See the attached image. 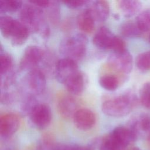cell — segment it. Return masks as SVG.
<instances>
[{
    "instance_id": "obj_1",
    "label": "cell",
    "mask_w": 150,
    "mask_h": 150,
    "mask_svg": "<svg viewBox=\"0 0 150 150\" xmlns=\"http://www.w3.org/2000/svg\"><path fill=\"white\" fill-rule=\"evenodd\" d=\"M19 18L20 21L26 26L30 32L38 33L44 38L49 36V26L42 9L28 2L20 10Z\"/></svg>"
},
{
    "instance_id": "obj_2",
    "label": "cell",
    "mask_w": 150,
    "mask_h": 150,
    "mask_svg": "<svg viewBox=\"0 0 150 150\" xmlns=\"http://www.w3.org/2000/svg\"><path fill=\"white\" fill-rule=\"evenodd\" d=\"M0 30L2 35L13 46H21L28 39L29 29L21 21L8 15L0 17Z\"/></svg>"
},
{
    "instance_id": "obj_3",
    "label": "cell",
    "mask_w": 150,
    "mask_h": 150,
    "mask_svg": "<svg viewBox=\"0 0 150 150\" xmlns=\"http://www.w3.org/2000/svg\"><path fill=\"white\" fill-rule=\"evenodd\" d=\"M137 103L135 96L127 92L103 102L101 110L105 115L112 117H122L128 115Z\"/></svg>"
},
{
    "instance_id": "obj_4",
    "label": "cell",
    "mask_w": 150,
    "mask_h": 150,
    "mask_svg": "<svg viewBox=\"0 0 150 150\" xmlns=\"http://www.w3.org/2000/svg\"><path fill=\"white\" fill-rule=\"evenodd\" d=\"M87 43L88 40L85 34L73 33L67 36L61 41L59 51L63 57L77 62L85 56Z\"/></svg>"
},
{
    "instance_id": "obj_5",
    "label": "cell",
    "mask_w": 150,
    "mask_h": 150,
    "mask_svg": "<svg viewBox=\"0 0 150 150\" xmlns=\"http://www.w3.org/2000/svg\"><path fill=\"white\" fill-rule=\"evenodd\" d=\"M45 52L38 46L30 45L24 50L19 63V69L22 71H30L38 68V66L43 60Z\"/></svg>"
},
{
    "instance_id": "obj_6",
    "label": "cell",
    "mask_w": 150,
    "mask_h": 150,
    "mask_svg": "<svg viewBox=\"0 0 150 150\" xmlns=\"http://www.w3.org/2000/svg\"><path fill=\"white\" fill-rule=\"evenodd\" d=\"M108 66L116 72L127 75L132 69L133 59L131 53L127 50L122 52L112 53L107 59Z\"/></svg>"
},
{
    "instance_id": "obj_7",
    "label": "cell",
    "mask_w": 150,
    "mask_h": 150,
    "mask_svg": "<svg viewBox=\"0 0 150 150\" xmlns=\"http://www.w3.org/2000/svg\"><path fill=\"white\" fill-rule=\"evenodd\" d=\"M28 116L36 128L43 129L47 127L50 124L52 111L48 105L38 103L31 110Z\"/></svg>"
},
{
    "instance_id": "obj_8",
    "label": "cell",
    "mask_w": 150,
    "mask_h": 150,
    "mask_svg": "<svg viewBox=\"0 0 150 150\" xmlns=\"http://www.w3.org/2000/svg\"><path fill=\"white\" fill-rule=\"evenodd\" d=\"M25 83L29 93L33 95L42 94L46 86V79L42 70L36 68L29 71L26 77Z\"/></svg>"
},
{
    "instance_id": "obj_9",
    "label": "cell",
    "mask_w": 150,
    "mask_h": 150,
    "mask_svg": "<svg viewBox=\"0 0 150 150\" xmlns=\"http://www.w3.org/2000/svg\"><path fill=\"white\" fill-rule=\"evenodd\" d=\"M79 71L77 62L70 59L63 57L55 64L54 75L57 80L62 84Z\"/></svg>"
},
{
    "instance_id": "obj_10",
    "label": "cell",
    "mask_w": 150,
    "mask_h": 150,
    "mask_svg": "<svg viewBox=\"0 0 150 150\" xmlns=\"http://www.w3.org/2000/svg\"><path fill=\"white\" fill-rule=\"evenodd\" d=\"M74 125L81 131L91 129L96 122L94 112L87 108H79L73 117Z\"/></svg>"
},
{
    "instance_id": "obj_11",
    "label": "cell",
    "mask_w": 150,
    "mask_h": 150,
    "mask_svg": "<svg viewBox=\"0 0 150 150\" xmlns=\"http://www.w3.org/2000/svg\"><path fill=\"white\" fill-rule=\"evenodd\" d=\"M20 125V118L13 112H8L1 115L0 117V135L4 138L12 136L18 129Z\"/></svg>"
},
{
    "instance_id": "obj_12",
    "label": "cell",
    "mask_w": 150,
    "mask_h": 150,
    "mask_svg": "<svg viewBox=\"0 0 150 150\" xmlns=\"http://www.w3.org/2000/svg\"><path fill=\"white\" fill-rule=\"evenodd\" d=\"M115 35L107 27H100L93 37L94 45L101 50H111Z\"/></svg>"
},
{
    "instance_id": "obj_13",
    "label": "cell",
    "mask_w": 150,
    "mask_h": 150,
    "mask_svg": "<svg viewBox=\"0 0 150 150\" xmlns=\"http://www.w3.org/2000/svg\"><path fill=\"white\" fill-rule=\"evenodd\" d=\"M57 109L59 114L64 118L73 117L78 108V104L72 96L64 95L62 96L57 102Z\"/></svg>"
},
{
    "instance_id": "obj_14",
    "label": "cell",
    "mask_w": 150,
    "mask_h": 150,
    "mask_svg": "<svg viewBox=\"0 0 150 150\" xmlns=\"http://www.w3.org/2000/svg\"><path fill=\"white\" fill-rule=\"evenodd\" d=\"M96 20L88 8L79 13L77 18V26L82 33H91L95 27Z\"/></svg>"
},
{
    "instance_id": "obj_15",
    "label": "cell",
    "mask_w": 150,
    "mask_h": 150,
    "mask_svg": "<svg viewBox=\"0 0 150 150\" xmlns=\"http://www.w3.org/2000/svg\"><path fill=\"white\" fill-rule=\"evenodd\" d=\"M67 91L72 95H79L84 89L85 77L81 71L71 76L64 84Z\"/></svg>"
},
{
    "instance_id": "obj_16",
    "label": "cell",
    "mask_w": 150,
    "mask_h": 150,
    "mask_svg": "<svg viewBox=\"0 0 150 150\" xmlns=\"http://www.w3.org/2000/svg\"><path fill=\"white\" fill-rule=\"evenodd\" d=\"M136 134L137 138L141 135L150 134V115L143 114L134 119L129 126Z\"/></svg>"
},
{
    "instance_id": "obj_17",
    "label": "cell",
    "mask_w": 150,
    "mask_h": 150,
    "mask_svg": "<svg viewBox=\"0 0 150 150\" xmlns=\"http://www.w3.org/2000/svg\"><path fill=\"white\" fill-rule=\"evenodd\" d=\"M89 8L97 22H104L108 18L110 14V5L108 2L106 1L91 2Z\"/></svg>"
},
{
    "instance_id": "obj_18",
    "label": "cell",
    "mask_w": 150,
    "mask_h": 150,
    "mask_svg": "<svg viewBox=\"0 0 150 150\" xmlns=\"http://www.w3.org/2000/svg\"><path fill=\"white\" fill-rule=\"evenodd\" d=\"M117 4L120 12L127 18L138 13L142 7V3L135 0H121L117 1Z\"/></svg>"
},
{
    "instance_id": "obj_19",
    "label": "cell",
    "mask_w": 150,
    "mask_h": 150,
    "mask_svg": "<svg viewBox=\"0 0 150 150\" xmlns=\"http://www.w3.org/2000/svg\"><path fill=\"white\" fill-rule=\"evenodd\" d=\"M98 82L103 88L107 91H113L116 90L119 87L120 80L117 75L106 74L100 77Z\"/></svg>"
},
{
    "instance_id": "obj_20",
    "label": "cell",
    "mask_w": 150,
    "mask_h": 150,
    "mask_svg": "<svg viewBox=\"0 0 150 150\" xmlns=\"http://www.w3.org/2000/svg\"><path fill=\"white\" fill-rule=\"evenodd\" d=\"M120 32L122 36L131 38L139 37L142 33L135 21H127L124 22L121 25Z\"/></svg>"
},
{
    "instance_id": "obj_21",
    "label": "cell",
    "mask_w": 150,
    "mask_h": 150,
    "mask_svg": "<svg viewBox=\"0 0 150 150\" xmlns=\"http://www.w3.org/2000/svg\"><path fill=\"white\" fill-rule=\"evenodd\" d=\"M0 74L1 77H4L12 73L13 59L12 56L8 53L2 50L1 47L0 54Z\"/></svg>"
},
{
    "instance_id": "obj_22",
    "label": "cell",
    "mask_w": 150,
    "mask_h": 150,
    "mask_svg": "<svg viewBox=\"0 0 150 150\" xmlns=\"http://www.w3.org/2000/svg\"><path fill=\"white\" fill-rule=\"evenodd\" d=\"M127 147L117 140L111 134L101 142L100 150H126Z\"/></svg>"
},
{
    "instance_id": "obj_23",
    "label": "cell",
    "mask_w": 150,
    "mask_h": 150,
    "mask_svg": "<svg viewBox=\"0 0 150 150\" xmlns=\"http://www.w3.org/2000/svg\"><path fill=\"white\" fill-rule=\"evenodd\" d=\"M23 2L19 0H0V13H12L20 11Z\"/></svg>"
},
{
    "instance_id": "obj_24",
    "label": "cell",
    "mask_w": 150,
    "mask_h": 150,
    "mask_svg": "<svg viewBox=\"0 0 150 150\" xmlns=\"http://www.w3.org/2000/svg\"><path fill=\"white\" fill-rule=\"evenodd\" d=\"M135 21L142 33L150 30V9H145L139 13Z\"/></svg>"
},
{
    "instance_id": "obj_25",
    "label": "cell",
    "mask_w": 150,
    "mask_h": 150,
    "mask_svg": "<svg viewBox=\"0 0 150 150\" xmlns=\"http://www.w3.org/2000/svg\"><path fill=\"white\" fill-rule=\"evenodd\" d=\"M135 64L141 71L150 70V51L139 53L136 57Z\"/></svg>"
},
{
    "instance_id": "obj_26",
    "label": "cell",
    "mask_w": 150,
    "mask_h": 150,
    "mask_svg": "<svg viewBox=\"0 0 150 150\" xmlns=\"http://www.w3.org/2000/svg\"><path fill=\"white\" fill-rule=\"evenodd\" d=\"M39 102L36 99L35 95L28 93L22 100L21 103V110L23 113L28 115L33 108Z\"/></svg>"
},
{
    "instance_id": "obj_27",
    "label": "cell",
    "mask_w": 150,
    "mask_h": 150,
    "mask_svg": "<svg viewBox=\"0 0 150 150\" xmlns=\"http://www.w3.org/2000/svg\"><path fill=\"white\" fill-rule=\"evenodd\" d=\"M48 17L53 24H56L60 17V6L59 2L50 1L49 6L46 8Z\"/></svg>"
},
{
    "instance_id": "obj_28",
    "label": "cell",
    "mask_w": 150,
    "mask_h": 150,
    "mask_svg": "<svg viewBox=\"0 0 150 150\" xmlns=\"http://www.w3.org/2000/svg\"><path fill=\"white\" fill-rule=\"evenodd\" d=\"M139 100L144 107L150 109V82H147L142 86L139 92Z\"/></svg>"
},
{
    "instance_id": "obj_29",
    "label": "cell",
    "mask_w": 150,
    "mask_h": 150,
    "mask_svg": "<svg viewBox=\"0 0 150 150\" xmlns=\"http://www.w3.org/2000/svg\"><path fill=\"white\" fill-rule=\"evenodd\" d=\"M91 2L88 1L83 0H74V1H63V3L70 9H79L84 6L87 5Z\"/></svg>"
},
{
    "instance_id": "obj_30",
    "label": "cell",
    "mask_w": 150,
    "mask_h": 150,
    "mask_svg": "<svg viewBox=\"0 0 150 150\" xmlns=\"http://www.w3.org/2000/svg\"><path fill=\"white\" fill-rule=\"evenodd\" d=\"M31 4L41 9H46L50 2V1L47 0H35V1H28Z\"/></svg>"
},
{
    "instance_id": "obj_31",
    "label": "cell",
    "mask_w": 150,
    "mask_h": 150,
    "mask_svg": "<svg viewBox=\"0 0 150 150\" xmlns=\"http://www.w3.org/2000/svg\"><path fill=\"white\" fill-rule=\"evenodd\" d=\"M130 150H141V149L139 148H138V147H133Z\"/></svg>"
},
{
    "instance_id": "obj_32",
    "label": "cell",
    "mask_w": 150,
    "mask_h": 150,
    "mask_svg": "<svg viewBox=\"0 0 150 150\" xmlns=\"http://www.w3.org/2000/svg\"><path fill=\"white\" fill-rule=\"evenodd\" d=\"M148 140H149V143H150V134L149 135V136L148 137Z\"/></svg>"
},
{
    "instance_id": "obj_33",
    "label": "cell",
    "mask_w": 150,
    "mask_h": 150,
    "mask_svg": "<svg viewBox=\"0 0 150 150\" xmlns=\"http://www.w3.org/2000/svg\"><path fill=\"white\" fill-rule=\"evenodd\" d=\"M149 42H150V36H149Z\"/></svg>"
}]
</instances>
